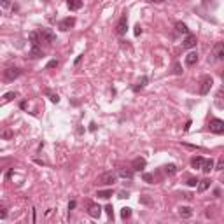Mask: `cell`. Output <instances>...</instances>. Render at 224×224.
<instances>
[{
    "instance_id": "1",
    "label": "cell",
    "mask_w": 224,
    "mask_h": 224,
    "mask_svg": "<svg viewBox=\"0 0 224 224\" xmlns=\"http://www.w3.org/2000/svg\"><path fill=\"white\" fill-rule=\"evenodd\" d=\"M116 180H117V173H114V172H105V173H102V175L97 179V184H100V186H112Z\"/></svg>"
},
{
    "instance_id": "9",
    "label": "cell",
    "mask_w": 224,
    "mask_h": 224,
    "mask_svg": "<svg viewBox=\"0 0 224 224\" xmlns=\"http://www.w3.org/2000/svg\"><path fill=\"white\" fill-rule=\"evenodd\" d=\"M212 56H214V60H224V42H217L214 46Z\"/></svg>"
},
{
    "instance_id": "17",
    "label": "cell",
    "mask_w": 224,
    "mask_h": 224,
    "mask_svg": "<svg viewBox=\"0 0 224 224\" xmlns=\"http://www.w3.org/2000/svg\"><path fill=\"white\" fill-rule=\"evenodd\" d=\"M28 39H30L32 46L40 44V42H42V40H40V33H39V32H30V33H28Z\"/></svg>"
},
{
    "instance_id": "40",
    "label": "cell",
    "mask_w": 224,
    "mask_h": 224,
    "mask_svg": "<svg viewBox=\"0 0 224 224\" xmlns=\"http://www.w3.org/2000/svg\"><path fill=\"white\" fill-rule=\"evenodd\" d=\"M222 82H224V74H222Z\"/></svg>"
},
{
    "instance_id": "3",
    "label": "cell",
    "mask_w": 224,
    "mask_h": 224,
    "mask_svg": "<svg viewBox=\"0 0 224 224\" xmlns=\"http://www.w3.org/2000/svg\"><path fill=\"white\" fill-rule=\"evenodd\" d=\"M208 130L215 135H222L224 133V121L222 119H210L208 123Z\"/></svg>"
},
{
    "instance_id": "7",
    "label": "cell",
    "mask_w": 224,
    "mask_h": 224,
    "mask_svg": "<svg viewBox=\"0 0 224 224\" xmlns=\"http://www.w3.org/2000/svg\"><path fill=\"white\" fill-rule=\"evenodd\" d=\"M75 27V18L74 16H68V18H65V19H62V21L58 23V28L62 32H68L70 28H74Z\"/></svg>"
},
{
    "instance_id": "12",
    "label": "cell",
    "mask_w": 224,
    "mask_h": 224,
    "mask_svg": "<svg viewBox=\"0 0 224 224\" xmlns=\"http://www.w3.org/2000/svg\"><path fill=\"white\" fill-rule=\"evenodd\" d=\"M198 63V53L196 51H191V53L186 56V65L187 67H194Z\"/></svg>"
},
{
    "instance_id": "33",
    "label": "cell",
    "mask_w": 224,
    "mask_h": 224,
    "mask_svg": "<svg viewBox=\"0 0 224 224\" xmlns=\"http://www.w3.org/2000/svg\"><path fill=\"white\" fill-rule=\"evenodd\" d=\"M7 217V210H5V207H2L0 208V219H5Z\"/></svg>"
},
{
    "instance_id": "8",
    "label": "cell",
    "mask_w": 224,
    "mask_h": 224,
    "mask_svg": "<svg viewBox=\"0 0 224 224\" xmlns=\"http://www.w3.org/2000/svg\"><path fill=\"white\" fill-rule=\"evenodd\" d=\"M102 214V208L100 205H97V203H91L88 202V215L89 217H93V219H97V217H100Z\"/></svg>"
},
{
    "instance_id": "32",
    "label": "cell",
    "mask_w": 224,
    "mask_h": 224,
    "mask_svg": "<svg viewBox=\"0 0 224 224\" xmlns=\"http://www.w3.org/2000/svg\"><path fill=\"white\" fill-rule=\"evenodd\" d=\"M173 74H175V75H180V74H182V68H180L179 63H175V65H173Z\"/></svg>"
},
{
    "instance_id": "25",
    "label": "cell",
    "mask_w": 224,
    "mask_h": 224,
    "mask_svg": "<svg viewBox=\"0 0 224 224\" xmlns=\"http://www.w3.org/2000/svg\"><path fill=\"white\" fill-rule=\"evenodd\" d=\"M165 172H167L168 175H173V173H177V167L175 165H165Z\"/></svg>"
},
{
    "instance_id": "27",
    "label": "cell",
    "mask_w": 224,
    "mask_h": 224,
    "mask_svg": "<svg viewBox=\"0 0 224 224\" xmlns=\"http://www.w3.org/2000/svg\"><path fill=\"white\" fill-rule=\"evenodd\" d=\"M198 184H200V180H198L196 177H189L187 179V186L189 187H194V186H198Z\"/></svg>"
},
{
    "instance_id": "37",
    "label": "cell",
    "mask_w": 224,
    "mask_h": 224,
    "mask_svg": "<svg viewBox=\"0 0 224 224\" xmlns=\"http://www.w3.org/2000/svg\"><path fill=\"white\" fill-rule=\"evenodd\" d=\"M147 2H151V4H161V2H165V0H147Z\"/></svg>"
},
{
    "instance_id": "21",
    "label": "cell",
    "mask_w": 224,
    "mask_h": 224,
    "mask_svg": "<svg viewBox=\"0 0 224 224\" xmlns=\"http://www.w3.org/2000/svg\"><path fill=\"white\" fill-rule=\"evenodd\" d=\"M117 175H121L123 179H132V177H133V172H132V170H124V168H119V170H117Z\"/></svg>"
},
{
    "instance_id": "22",
    "label": "cell",
    "mask_w": 224,
    "mask_h": 224,
    "mask_svg": "<svg viewBox=\"0 0 224 224\" xmlns=\"http://www.w3.org/2000/svg\"><path fill=\"white\" fill-rule=\"evenodd\" d=\"M175 28H177V32H180V33H186V35L189 33V28L186 27L184 23H180V21H177V23H175Z\"/></svg>"
},
{
    "instance_id": "23",
    "label": "cell",
    "mask_w": 224,
    "mask_h": 224,
    "mask_svg": "<svg viewBox=\"0 0 224 224\" xmlns=\"http://www.w3.org/2000/svg\"><path fill=\"white\" fill-rule=\"evenodd\" d=\"M46 95L49 97V100L53 102V103H58V102H60V97H58L56 93H53L51 89H46Z\"/></svg>"
},
{
    "instance_id": "41",
    "label": "cell",
    "mask_w": 224,
    "mask_h": 224,
    "mask_svg": "<svg viewBox=\"0 0 224 224\" xmlns=\"http://www.w3.org/2000/svg\"><path fill=\"white\" fill-rule=\"evenodd\" d=\"M46 2H47V0H46Z\"/></svg>"
},
{
    "instance_id": "19",
    "label": "cell",
    "mask_w": 224,
    "mask_h": 224,
    "mask_svg": "<svg viewBox=\"0 0 224 224\" xmlns=\"http://www.w3.org/2000/svg\"><path fill=\"white\" fill-rule=\"evenodd\" d=\"M97 196L102 198V200H109V198L112 196V189H103V191H98Z\"/></svg>"
},
{
    "instance_id": "15",
    "label": "cell",
    "mask_w": 224,
    "mask_h": 224,
    "mask_svg": "<svg viewBox=\"0 0 224 224\" xmlns=\"http://www.w3.org/2000/svg\"><path fill=\"white\" fill-rule=\"evenodd\" d=\"M179 215L182 219H189L191 215H193V208L191 207H180L179 208Z\"/></svg>"
},
{
    "instance_id": "36",
    "label": "cell",
    "mask_w": 224,
    "mask_h": 224,
    "mask_svg": "<svg viewBox=\"0 0 224 224\" xmlns=\"http://www.w3.org/2000/svg\"><path fill=\"white\" fill-rule=\"evenodd\" d=\"M75 205H77L75 202H70V203H68V210H74V208H75Z\"/></svg>"
},
{
    "instance_id": "20",
    "label": "cell",
    "mask_w": 224,
    "mask_h": 224,
    "mask_svg": "<svg viewBox=\"0 0 224 224\" xmlns=\"http://www.w3.org/2000/svg\"><path fill=\"white\" fill-rule=\"evenodd\" d=\"M214 168V159H205L203 161V167H202V170L205 172V173H208V172Z\"/></svg>"
},
{
    "instance_id": "5",
    "label": "cell",
    "mask_w": 224,
    "mask_h": 224,
    "mask_svg": "<svg viewBox=\"0 0 224 224\" xmlns=\"http://www.w3.org/2000/svg\"><path fill=\"white\" fill-rule=\"evenodd\" d=\"M126 30H128V14L124 12L121 16V19L117 21V25H116V33L117 35H126Z\"/></svg>"
},
{
    "instance_id": "6",
    "label": "cell",
    "mask_w": 224,
    "mask_h": 224,
    "mask_svg": "<svg viewBox=\"0 0 224 224\" xmlns=\"http://www.w3.org/2000/svg\"><path fill=\"white\" fill-rule=\"evenodd\" d=\"M39 33H40V40L46 42V44H53L54 40H56V35H54L49 28H40Z\"/></svg>"
},
{
    "instance_id": "35",
    "label": "cell",
    "mask_w": 224,
    "mask_h": 224,
    "mask_svg": "<svg viewBox=\"0 0 224 224\" xmlns=\"http://www.w3.org/2000/svg\"><path fill=\"white\" fill-rule=\"evenodd\" d=\"M140 33H142V28H140V25H137V27H135V35L138 37Z\"/></svg>"
},
{
    "instance_id": "38",
    "label": "cell",
    "mask_w": 224,
    "mask_h": 224,
    "mask_svg": "<svg viewBox=\"0 0 224 224\" xmlns=\"http://www.w3.org/2000/svg\"><path fill=\"white\" fill-rule=\"evenodd\" d=\"M11 137H12V133H11V132H5L4 133V138H11Z\"/></svg>"
},
{
    "instance_id": "18",
    "label": "cell",
    "mask_w": 224,
    "mask_h": 224,
    "mask_svg": "<svg viewBox=\"0 0 224 224\" xmlns=\"http://www.w3.org/2000/svg\"><path fill=\"white\" fill-rule=\"evenodd\" d=\"M203 161H205V159H203L202 156H194V158L191 159V167H193V168H202L203 167Z\"/></svg>"
},
{
    "instance_id": "28",
    "label": "cell",
    "mask_w": 224,
    "mask_h": 224,
    "mask_svg": "<svg viewBox=\"0 0 224 224\" xmlns=\"http://www.w3.org/2000/svg\"><path fill=\"white\" fill-rule=\"evenodd\" d=\"M16 97H18V95L11 91V93H5V95H4V100H5V102H11V100H14Z\"/></svg>"
},
{
    "instance_id": "24",
    "label": "cell",
    "mask_w": 224,
    "mask_h": 224,
    "mask_svg": "<svg viewBox=\"0 0 224 224\" xmlns=\"http://www.w3.org/2000/svg\"><path fill=\"white\" fill-rule=\"evenodd\" d=\"M147 81H149L147 77H142V79H140V82L137 84V86H133V91H135V93H137V91H140V89L144 88L145 84H147Z\"/></svg>"
},
{
    "instance_id": "14",
    "label": "cell",
    "mask_w": 224,
    "mask_h": 224,
    "mask_svg": "<svg viewBox=\"0 0 224 224\" xmlns=\"http://www.w3.org/2000/svg\"><path fill=\"white\" fill-rule=\"evenodd\" d=\"M67 7L70 11H79L82 7V0H67Z\"/></svg>"
},
{
    "instance_id": "34",
    "label": "cell",
    "mask_w": 224,
    "mask_h": 224,
    "mask_svg": "<svg viewBox=\"0 0 224 224\" xmlns=\"http://www.w3.org/2000/svg\"><path fill=\"white\" fill-rule=\"evenodd\" d=\"M0 4H2V7H9V5H11V0H0Z\"/></svg>"
},
{
    "instance_id": "4",
    "label": "cell",
    "mask_w": 224,
    "mask_h": 224,
    "mask_svg": "<svg viewBox=\"0 0 224 224\" xmlns=\"http://www.w3.org/2000/svg\"><path fill=\"white\" fill-rule=\"evenodd\" d=\"M19 75H21V70H19V68H16V67H9V68H5V70H4V79H5V82H11V81L18 79Z\"/></svg>"
},
{
    "instance_id": "39",
    "label": "cell",
    "mask_w": 224,
    "mask_h": 224,
    "mask_svg": "<svg viewBox=\"0 0 224 224\" xmlns=\"http://www.w3.org/2000/svg\"><path fill=\"white\" fill-rule=\"evenodd\" d=\"M189 126H191V121H187V123H186V126H184V130H186V132L189 130Z\"/></svg>"
},
{
    "instance_id": "30",
    "label": "cell",
    "mask_w": 224,
    "mask_h": 224,
    "mask_svg": "<svg viewBox=\"0 0 224 224\" xmlns=\"http://www.w3.org/2000/svg\"><path fill=\"white\" fill-rule=\"evenodd\" d=\"M56 67H58V60H51V62L46 65V68L49 70V68H56Z\"/></svg>"
},
{
    "instance_id": "31",
    "label": "cell",
    "mask_w": 224,
    "mask_h": 224,
    "mask_svg": "<svg viewBox=\"0 0 224 224\" xmlns=\"http://www.w3.org/2000/svg\"><path fill=\"white\" fill-rule=\"evenodd\" d=\"M144 180L145 182H149V184H154V177L151 173H144Z\"/></svg>"
},
{
    "instance_id": "2",
    "label": "cell",
    "mask_w": 224,
    "mask_h": 224,
    "mask_svg": "<svg viewBox=\"0 0 224 224\" xmlns=\"http://www.w3.org/2000/svg\"><path fill=\"white\" fill-rule=\"evenodd\" d=\"M212 84H214V81H212L210 75H203L202 81H200V89H198V91H200V95H203V97H205V95H208V93H210V89H212Z\"/></svg>"
},
{
    "instance_id": "26",
    "label": "cell",
    "mask_w": 224,
    "mask_h": 224,
    "mask_svg": "<svg viewBox=\"0 0 224 224\" xmlns=\"http://www.w3.org/2000/svg\"><path fill=\"white\" fill-rule=\"evenodd\" d=\"M121 217H123L124 221H126V219H130V217H132V208H128V207H124L123 210H121Z\"/></svg>"
},
{
    "instance_id": "11",
    "label": "cell",
    "mask_w": 224,
    "mask_h": 224,
    "mask_svg": "<svg viewBox=\"0 0 224 224\" xmlns=\"http://www.w3.org/2000/svg\"><path fill=\"white\" fill-rule=\"evenodd\" d=\"M145 165H147V161H145L144 158H135V159L132 161V168H133L135 172H142V170L145 168Z\"/></svg>"
},
{
    "instance_id": "16",
    "label": "cell",
    "mask_w": 224,
    "mask_h": 224,
    "mask_svg": "<svg viewBox=\"0 0 224 224\" xmlns=\"http://www.w3.org/2000/svg\"><path fill=\"white\" fill-rule=\"evenodd\" d=\"M210 182H212L210 179H203V180H200V184H198V193H205L207 189L210 187Z\"/></svg>"
},
{
    "instance_id": "13",
    "label": "cell",
    "mask_w": 224,
    "mask_h": 224,
    "mask_svg": "<svg viewBox=\"0 0 224 224\" xmlns=\"http://www.w3.org/2000/svg\"><path fill=\"white\" fill-rule=\"evenodd\" d=\"M28 56H30V58H40V56H44V51L40 49L39 44H35V46H32L30 54H28Z\"/></svg>"
},
{
    "instance_id": "29",
    "label": "cell",
    "mask_w": 224,
    "mask_h": 224,
    "mask_svg": "<svg viewBox=\"0 0 224 224\" xmlns=\"http://www.w3.org/2000/svg\"><path fill=\"white\" fill-rule=\"evenodd\" d=\"M105 212H107V215H109L110 219L114 217V208H112V205H107L105 207Z\"/></svg>"
},
{
    "instance_id": "10",
    "label": "cell",
    "mask_w": 224,
    "mask_h": 224,
    "mask_svg": "<svg viewBox=\"0 0 224 224\" xmlns=\"http://www.w3.org/2000/svg\"><path fill=\"white\" fill-rule=\"evenodd\" d=\"M196 46V35H193V33H187L184 39V42H182V47L184 49H191Z\"/></svg>"
}]
</instances>
